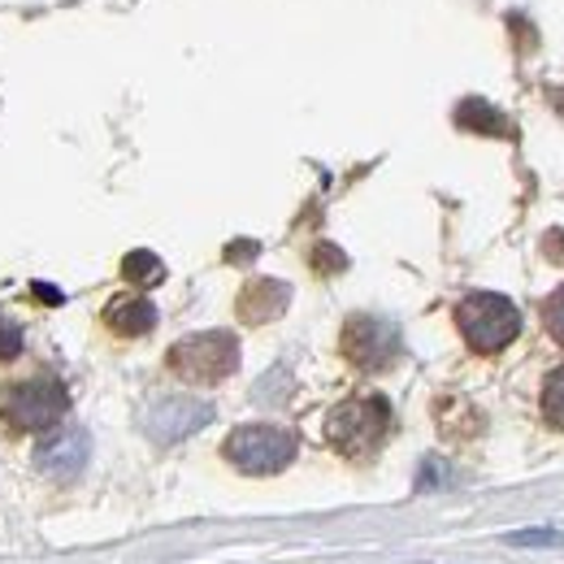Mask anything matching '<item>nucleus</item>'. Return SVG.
I'll use <instances>...</instances> for the list:
<instances>
[{
    "mask_svg": "<svg viewBox=\"0 0 564 564\" xmlns=\"http://www.w3.org/2000/svg\"><path fill=\"white\" fill-rule=\"evenodd\" d=\"M35 295H40V300H48V304H62V291H57V286H44V282H40V286H35Z\"/></svg>",
    "mask_w": 564,
    "mask_h": 564,
    "instance_id": "nucleus-20",
    "label": "nucleus"
},
{
    "mask_svg": "<svg viewBox=\"0 0 564 564\" xmlns=\"http://www.w3.org/2000/svg\"><path fill=\"white\" fill-rule=\"evenodd\" d=\"M105 326L113 335H122V339H140V335H148L156 326V308L143 295H118L105 308Z\"/></svg>",
    "mask_w": 564,
    "mask_h": 564,
    "instance_id": "nucleus-10",
    "label": "nucleus"
},
{
    "mask_svg": "<svg viewBox=\"0 0 564 564\" xmlns=\"http://www.w3.org/2000/svg\"><path fill=\"white\" fill-rule=\"evenodd\" d=\"M213 409L200 400H183V395H170V400H156L152 413H148V434L156 443H178L187 434H196L200 425H209Z\"/></svg>",
    "mask_w": 564,
    "mask_h": 564,
    "instance_id": "nucleus-8",
    "label": "nucleus"
},
{
    "mask_svg": "<svg viewBox=\"0 0 564 564\" xmlns=\"http://www.w3.org/2000/svg\"><path fill=\"white\" fill-rule=\"evenodd\" d=\"M313 265H317L322 274H335V270H344V265H348V257H344L339 248H330V243H322V248L313 252Z\"/></svg>",
    "mask_w": 564,
    "mask_h": 564,
    "instance_id": "nucleus-16",
    "label": "nucleus"
},
{
    "mask_svg": "<svg viewBox=\"0 0 564 564\" xmlns=\"http://www.w3.org/2000/svg\"><path fill=\"white\" fill-rule=\"evenodd\" d=\"M456 122L465 127V131H478V135H495V140H508L512 135V127H508V118L491 109V105H482V100H465L460 109H456Z\"/></svg>",
    "mask_w": 564,
    "mask_h": 564,
    "instance_id": "nucleus-11",
    "label": "nucleus"
},
{
    "mask_svg": "<svg viewBox=\"0 0 564 564\" xmlns=\"http://www.w3.org/2000/svg\"><path fill=\"white\" fill-rule=\"evenodd\" d=\"M543 322H547V330H552V339L564 348V286L543 304Z\"/></svg>",
    "mask_w": 564,
    "mask_h": 564,
    "instance_id": "nucleus-15",
    "label": "nucleus"
},
{
    "mask_svg": "<svg viewBox=\"0 0 564 564\" xmlns=\"http://www.w3.org/2000/svg\"><path fill=\"white\" fill-rule=\"evenodd\" d=\"M18 352H22V326L9 322V317H0V365H9Z\"/></svg>",
    "mask_w": 564,
    "mask_h": 564,
    "instance_id": "nucleus-14",
    "label": "nucleus"
},
{
    "mask_svg": "<svg viewBox=\"0 0 564 564\" xmlns=\"http://www.w3.org/2000/svg\"><path fill=\"white\" fill-rule=\"evenodd\" d=\"M512 543H561V534H517Z\"/></svg>",
    "mask_w": 564,
    "mask_h": 564,
    "instance_id": "nucleus-19",
    "label": "nucleus"
},
{
    "mask_svg": "<svg viewBox=\"0 0 564 564\" xmlns=\"http://www.w3.org/2000/svg\"><path fill=\"white\" fill-rule=\"evenodd\" d=\"M543 413H547L552 425H564V365L547 378V387H543Z\"/></svg>",
    "mask_w": 564,
    "mask_h": 564,
    "instance_id": "nucleus-13",
    "label": "nucleus"
},
{
    "mask_svg": "<svg viewBox=\"0 0 564 564\" xmlns=\"http://www.w3.org/2000/svg\"><path fill=\"white\" fill-rule=\"evenodd\" d=\"M456 330L465 335V344L474 352L495 356L521 335V313H517V304L508 295L474 291V295H465L456 304Z\"/></svg>",
    "mask_w": 564,
    "mask_h": 564,
    "instance_id": "nucleus-1",
    "label": "nucleus"
},
{
    "mask_svg": "<svg viewBox=\"0 0 564 564\" xmlns=\"http://www.w3.org/2000/svg\"><path fill=\"white\" fill-rule=\"evenodd\" d=\"M291 304V286L279 279H252L239 291V322L248 326H261V322H274L282 308Z\"/></svg>",
    "mask_w": 564,
    "mask_h": 564,
    "instance_id": "nucleus-9",
    "label": "nucleus"
},
{
    "mask_svg": "<svg viewBox=\"0 0 564 564\" xmlns=\"http://www.w3.org/2000/svg\"><path fill=\"white\" fill-rule=\"evenodd\" d=\"M344 356L352 360L356 369H387L395 356H400V330L387 322V317H369V313H356L352 322L344 326Z\"/></svg>",
    "mask_w": 564,
    "mask_h": 564,
    "instance_id": "nucleus-6",
    "label": "nucleus"
},
{
    "mask_svg": "<svg viewBox=\"0 0 564 564\" xmlns=\"http://www.w3.org/2000/svg\"><path fill=\"white\" fill-rule=\"evenodd\" d=\"M122 279L127 282H135V286H152V282H161L165 279V265L152 257V252H127L122 257Z\"/></svg>",
    "mask_w": 564,
    "mask_h": 564,
    "instance_id": "nucleus-12",
    "label": "nucleus"
},
{
    "mask_svg": "<svg viewBox=\"0 0 564 564\" xmlns=\"http://www.w3.org/2000/svg\"><path fill=\"white\" fill-rule=\"evenodd\" d=\"M70 413V395L57 378H26L9 391H0V422L13 434H40L62 425V417Z\"/></svg>",
    "mask_w": 564,
    "mask_h": 564,
    "instance_id": "nucleus-4",
    "label": "nucleus"
},
{
    "mask_svg": "<svg viewBox=\"0 0 564 564\" xmlns=\"http://www.w3.org/2000/svg\"><path fill=\"white\" fill-rule=\"evenodd\" d=\"M387 430H391V404H387V395H352L339 409H330V417H326V443L335 452L360 460V456H369L387 438Z\"/></svg>",
    "mask_w": 564,
    "mask_h": 564,
    "instance_id": "nucleus-2",
    "label": "nucleus"
},
{
    "mask_svg": "<svg viewBox=\"0 0 564 564\" xmlns=\"http://www.w3.org/2000/svg\"><path fill=\"white\" fill-rule=\"evenodd\" d=\"M257 252V243H235V248H226V261H248Z\"/></svg>",
    "mask_w": 564,
    "mask_h": 564,
    "instance_id": "nucleus-18",
    "label": "nucleus"
},
{
    "mask_svg": "<svg viewBox=\"0 0 564 564\" xmlns=\"http://www.w3.org/2000/svg\"><path fill=\"white\" fill-rule=\"evenodd\" d=\"M87 456H91L87 430H62V434H53V438H44L35 447V469L48 474V478H57V482H70V478L83 474Z\"/></svg>",
    "mask_w": 564,
    "mask_h": 564,
    "instance_id": "nucleus-7",
    "label": "nucleus"
},
{
    "mask_svg": "<svg viewBox=\"0 0 564 564\" xmlns=\"http://www.w3.org/2000/svg\"><path fill=\"white\" fill-rule=\"evenodd\" d=\"M543 252H547L556 265H564V230H552V235L543 239Z\"/></svg>",
    "mask_w": 564,
    "mask_h": 564,
    "instance_id": "nucleus-17",
    "label": "nucleus"
},
{
    "mask_svg": "<svg viewBox=\"0 0 564 564\" xmlns=\"http://www.w3.org/2000/svg\"><path fill=\"white\" fill-rule=\"evenodd\" d=\"M295 434L282 430V425H239L230 438H226V460L239 469V474H252V478H265V474H279L295 460Z\"/></svg>",
    "mask_w": 564,
    "mask_h": 564,
    "instance_id": "nucleus-5",
    "label": "nucleus"
},
{
    "mask_svg": "<svg viewBox=\"0 0 564 564\" xmlns=\"http://www.w3.org/2000/svg\"><path fill=\"white\" fill-rule=\"evenodd\" d=\"M170 373H178L192 387H217L239 369V339L230 330H205L178 339L165 356Z\"/></svg>",
    "mask_w": 564,
    "mask_h": 564,
    "instance_id": "nucleus-3",
    "label": "nucleus"
}]
</instances>
